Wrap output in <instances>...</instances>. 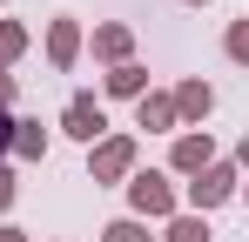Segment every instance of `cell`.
I'll return each mask as SVG.
<instances>
[{
  "label": "cell",
  "instance_id": "1",
  "mask_svg": "<svg viewBox=\"0 0 249 242\" xmlns=\"http://www.w3.org/2000/svg\"><path fill=\"white\" fill-rule=\"evenodd\" d=\"M128 215H142V222H168V215H182V189H175V175H168V168H135V175H128Z\"/></svg>",
  "mask_w": 249,
  "mask_h": 242
},
{
  "label": "cell",
  "instance_id": "2",
  "mask_svg": "<svg viewBox=\"0 0 249 242\" xmlns=\"http://www.w3.org/2000/svg\"><path fill=\"white\" fill-rule=\"evenodd\" d=\"M236 189H243V168H236V161H209L202 175H189L182 202H189V215H209V208H222Z\"/></svg>",
  "mask_w": 249,
  "mask_h": 242
},
{
  "label": "cell",
  "instance_id": "3",
  "mask_svg": "<svg viewBox=\"0 0 249 242\" xmlns=\"http://www.w3.org/2000/svg\"><path fill=\"white\" fill-rule=\"evenodd\" d=\"M135 161H142L135 135H108V141H94V148H88V182H94V189L128 182V175H135Z\"/></svg>",
  "mask_w": 249,
  "mask_h": 242
},
{
  "label": "cell",
  "instance_id": "4",
  "mask_svg": "<svg viewBox=\"0 0 249 242\" xmlns=\"http://www.w3.org/2000/svg\"><path fill=\"white\" fill-rule=\"evenodd\" d=\"M61 135H68V141H81V148L108 141V115H101V101H94V94H74V101L61 108Z\"/></svg>",
  "mask_w": 249,
  "mask_h": 242
},
{
  "label": "cell",
  "instance_id": "5",
  "mask_svg": "<svg viewBox=\"0 0 249 242\" xmlns=\"http://www.w3.org/2000/svg\"><path fill=\"white\" fill-rule=\"evenodd\" d=\"M209 161H222L215 155V135H209V128H182L175 148H168V175H202Z\"/></svg>",
  "mask_w": 249,
  "mask_h": 242
},
{
  "label": "cell",
  "instance_id": "6",
  "mask_svg": "<svg viewBox=\"0 0 249 242\" xmlns=\"http://www.w3.org/2000/svg\"><path fill=\"white\" fill-rule=\"evenodd\" d=\"M168 101H175V121H182V128H202V121L215 115V87H209L202 74L175 81V87H168Z\"/></svg>",
  "mask_w": 249,
  "mask_h": 242
},
{
  "label": "cell",
  "instance_id": "7",
  "mask_svg": "<svg viewBox=\"0 0 249 242\" xmlns=\"http://www.w3.org/2000/svg\"><path fill=\"white\" fill-rule=\"evenodd\" d=\"M81 47H88V34H81V20H74V14H54V20H47V68H61V74H68V68L81 61Z\"/></svg>",
  "mask_w": 249,
  "mask_h": 242
},
{
  "label": "cell",
  "instance_id": "8",
  "mask_svg": "<svg viewBox=\"0 0 249 242\" xmlns=\"http://www.w3.org/2000/svg\"><path fill=\"white\" fill-rule=\"evenodd\" d=\"M88 47H94L101 68H122V61H135V27H128V20H101Z\"/></svg>",
  "mask_w": 249,
  "mask_h": 242
},
{
  "label": "cell",
  "instance_id": "9",
  "mask_svg": "<svg viewBox=\"0 0 249 242\" xmlns=\"http://www.w3.org/2000/svg\"><path fill=\"white\" fill-rule=\"evenodd\" d=\"M135 128H148V135H182L175 101H168V94H142V101H135Z\"/></svg>",
  "mask_w": 249,
  "mask_h": 242
},
{
  "label": "cell",
  "instance_id": "10",
  "mask_svg": "<svg viewBox=\"0 0 249 242\" xmlns=\"http://www.w3.org/2000/svg\"><path fill=\"white\" fill-rule=\"evenodd\" d=\"M101 87H108L115 101H142V94H148V68H142V61H122V68L101 74Z\"/></svg>",
  "mask_w": 249,
  "mask_h": 242
},
{
  "label": "cell",
  "instance_id": "11",
  "mask_svg": "<svg viewBox=\"0 0 249 242\" xmlns=\"http://www.w3.org/2000/svg\"><path fill=\"white\" fill-rule=\"evenodd\" d=\"M162 242H215V229H209V215H168V229H162Z\"/></svg>",
  "mask_w": 249,
  "mask_h": 242
},
{
  "label": "cell",
  "instance_id": "12",
  "mask_svg": "<svg viewBox=\"0 0 249 242\" xmlns=\"http://www.w3.org/2000/svg\"><path fill=\"white\" fill-rule=\"evenodd\" d=\"M14 155L20 161H47V128L41 121H14Z\"/></svg>",
  "mask_w": 249,
  "mask_h": 242
},
{
  "label": "cell",
  "instance_id": "13",
  "mask_svg": "<svg viewBox=\"0 0 249 242\" xmlns=\"http://www.w3.org/2000/svg\"><path fill=\"white\" fill-rule=\"evenodd\" d=\"M101 242H162V236H148V222H142V215H115V222L101 229Z\"/></svg>",
  "mask_w": 249,
  "mask_h": 242
},
{
  "label": "cell",
  "instance_id": "14",
  "mask_svg": "<svg viewBox=\"0 0 249 242\" xmlns=\"http://www.w3.org/2000/svg\"><path fill=\"white\" fill-rule=\"evenodd\" d=\"M27 27H20V20H0V68H14V61H20V54H27Z\"/></svg>",
  "mask_w": 249,
  "mask_h": 242
},
{
  "label": "cell",
  "instance_id": "15",
  "mask_svg": "<svg viewBox=\"0 0 249 242\" xmlns=\"http://www.w3.org/2000/svg\"><path fill=\"white\" fill-rule=\"evenodd\" d=\"M222 54H229L236 68H249V20H229V34H222Z\"/></svg>",
  "mask_w": 249,
  "mask_h": 242
},
{
  "label": "cell",
  "instance_id": "16",
  "mask_svg": "<svg viewBox=\"0 0 249 242\" xmlns=\"http://www.w3.org/2000/svg\"><path fill=\"white\" fill-rule=\"evenodd\" d=\"M14 195H20V182H14V168H7V161H0V215H7V208H14Z\"/></svg>",
  "mask_w": 249,
  "mask_h": 242
},
{
  "label": "cell",
  "instance_id": "17",
  "mask_svg": "<svg viewBox=\"0 0 249 242\" xmlns=\"http://www.w3.org/2000/svg\"><path fill=\"white\" fill-rule=\"evenodd\" d=\"M7 108H14V74L0 68V115H7Z\"/></svg>",
  "mask_w": 249,
  "mask_h": 242
},
{
  "label": "cell",
  "instance_id": "18",
  "mask_svg": "<svg viewBox=\"0 0 249 242\" xmlns=\"http://www.w3.org/2000/svg\"><path fill=\"white\" fill-rule=\"evenodd\" d=\"M0 155H14V115H0Z\"/></svg>",
  "mask_w": 249,
  "mask_h": 242
},
{
  "label": "cell",
  "instance_id": "19",
  "mask_svg": "<svg viewBox=\"0 0 249 242\" xmlns=\"http://www.w3.org/2000/svg\"><path fill=\"white\" fill-rule=\"evenodd\" d=\"M229 161H236V168H243V175H249V135H243V141H236V155H229Z\"/></svg>",
  "mask_w": 249,
  "mask_h": 242
},
{
  "label": "cell",
  "instance_id": "20",
  "mask_svg": "<svg viewBox=\"0 0 249 242\" xmlns=\"http://www.w3.org/2000/svg\"><path fill=\"white\" fill-rule=\"evenodd\" d=\"M0 242H34V236H27V229H14V222H7V229H0Z\"/></svg>",
  "mask_w": 249,
  "mask_h": 242
},
{
  "label": "cell",
  "instance_id": "21",
  "mask_svg": "<svg viewBox=\"0 0 249 242\" xmlns=\"http://www.w3.org/2000/svg\"><path fill=\"white\" fill-rule=\"evenodd\" d=\"M182 7H209V0H182Z\"/></svg>",
  "mask_w": 249,
  "mask_h": 242
},
{
  "label": "cell",
  "instance_id": "22",
  "mask_svg": "<svg viewBox=\"0 0 249 242\" xmlns=\"http://www.w3.org/2000/svg\"><path fill=\"white\" fill-rule=\"evenodd\" d=\"M236 195H243V202H249V182H243V189H236Z\"/></svg>",
  "mask_w": 249,
  "mask_h": 242
}]
</instances>
